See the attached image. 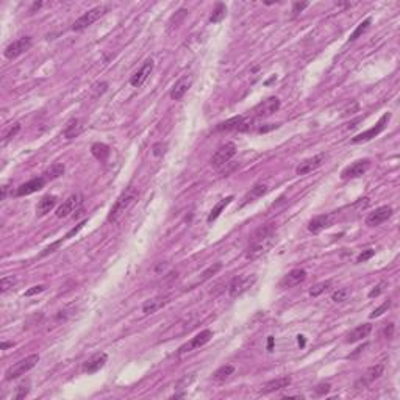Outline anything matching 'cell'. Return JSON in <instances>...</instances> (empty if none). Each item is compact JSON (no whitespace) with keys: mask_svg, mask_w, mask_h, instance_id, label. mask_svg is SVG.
I'll return each instance as SVG.
<instances>
[{"mask_svg":"<svg viewBox=\"0 0 400 400\" xmlns=\"http://www.w3.org/2000/svg\"><path fill=\"white\" fill-rule=\"evenodd\" d=\"M332 286V282L330 280H327V282H322V283H317L314 285L313 288L310 289V295H313V297H317V295H321L322 292H325L329 288Z\"/></svg>","mask_w":400,"mask_h":400,"instance_id":"cell-36","label":"cell"},{"mask_svg":"<svg viewBox=\"0 0 400 400\" xmlns=\"http://www.w3.org/2000/svg\"><path fill=\"white\" fill-rule=\"evenodd\" d=\"M31 44H33V39H31L30 36H22V38L16 39V41H13L10 45H8L3 53H5V57L8 60L18 58V57H21L22 53H25L27 50H30Z\"/></svg>","mask_w":400,"mask_h":400,"instance_id":"cell-6","label":"cell"},{"mask_svg":"<svg viewBox=\"0 0 400 400\" xmlns=\"http://www.w3.org/2000/svg\"><path fill=\"white\" fill-rule=\"evenodd\" d=\"M324 161V155H316L313 158H308L305 159L303 163H300L297 166V169H295V172H297V175H305V174H310V172H313L314 169H317L319 166L322 164Z\"/></svg>","mask_w":400,"mask_h":400,"instance_id":"cell-21","label":"cell"},{"mask_svg":"<svg viewBox=\"0 0 400 400\" xmlns=\"http://www.w3.org/2000/svg\"><path fill=\"white\" fill-rule=\"evenodd\" d=\"M38 361H39V355H36V354L21 359V361H18L5 372V380H14V378L22 377V375H25L28 371L33 369V367L38 364Z\"/></svg>","mask_w":400,"mask_h":400,"instance_id":"cell-3","label":"cell"},{"mask_svg":"<svg viewBox=\"0 0 400 400\" xmlns=\"http://www.w3.org/2000/svg\"><path fill=\"white\" fill-rule=\"evenodd\" d=\"M391 303H393V302H391L389 299H388L386 302H383L378 308H375V310H374V313L371 314V319L378 317V316H381L383 313H385V311H388V310H389V307H391Z\"/></svg>","mask_w":400,"mask_h":400,"instance_id":"cell-39","label":"cell"},{"mask_svg":"<svg viewBox=\"0 0 400 400\" xmlns=\"http://www.w3.org/2000/svg\"><path fill=\"white\" fill-rule=\"evenodd\" d=\"M391 119V113H385L381 117H380V121L377 122V125L372 127V129L369 130H366L363 133H359L356 134L354 139H352V142L354 144H359V142H366V141H371L372 138H375V136H378L383 130H385V127L388 124V121Z\"/></svg>","mask_w":400,"mask_h":400,"instance_id":"cell-8","label":"cell"},{"mask_svg":"<svg viewBox=\"0 0 400 400\" xmlns=\"http://www.w3.org/2000/svg\"><path fill=\"white\" fill-rule=\"evenodd\" d=\"M61 243H63V239H61V241H57V243H55V244H52V245H49V247H47V249H44V252L41 253V257H45L47 253H50V252H55V249H57V247H58V245H60Z\"/></svg>","mask_w":400,"mask_h":400,"instance_id":"cell-51","label":"cell"},{"mask_svg":"<svg viewBox=\"0 0 400 400\" xmlns=\"http://www.w3.org/2000/svg\"><path fill=\"white\" fill-rule=\"evenodd\" d=\"M221 267H222V265H221V263H216V265H213V266H210V267H208V269H205V270L202 272V274L199 275V278L196 280V282L189 285V288H188V289H193V288H196V286H199V285L205 283L206 280H210V278H211L213 275H216V274H218V272L221 270Z\"/></svg>","mask_w":400,"mask_h":400,"instance_id":"cell-28","label":"cell"},{"mask_svg":"<svg viewBox=\"0 0 400 400\" xmlns=\"http://www.w3.org/2000/svg\"><path fill=\"white\" fill-rule=\"evenodd\" d=\"M30 393V383H21L18 391H16V394H14V399L16 400H21V399H25L27 394Z\"/></svg>","mask_w":400,"mask_h":400,"instance_id":"cell-38","label":"cell"},{"mask_svg":"<svg viewBox=\"0 0 400 400\" xmlns=\"http://www.w3.org/2000/svg\"><path fill=\"white\" fill-rule=\"evenodd\" d=\"M44 289H45V286H44V285H38V286H33V288H31V289L25 291V295H27V297H31V295L43 292Z\"/></svg>","mask_w":400,"mask_h":400,"instance_id":"cell-47","label":"cell"},{"mask_svg":"<svg viewBox=\"0 0 400 400\" xmlns=\"http://www.w3.org/2000/svg\"><path fill=\"white\" fill-rule=\"evenodd\" d=\"M55 205H57V197H55V196H44L38 202L36 213L39 216H45L47 213H50V210H53Z\"/></svg>","mask_w":400,"mask_h":400,"instance_id":"cell-29","label":"cell"},{"mask_svg":"<svg viewBox=\"0 0 400 400\" xmlns=\"http://www.w3.org/2000/svg\"><path fill=\"white\" fill-rule=\"evenodd\" d=\"M213 338V332L211 330H203V332H200L199 334H196L193 339H191L189 342H186L185 346H181L180 350H178V354H186V352H193L196 349H200L202 346H205V344L210 341Z\"/></svg>","mask_w":400,"mask_h":400,"instance_id":"cell-11","label":"cell"},{"mask_svg":"<svg viewBox=\"0 0 400 400\" xmlns=\"http://www.w3.org/2000/svg\"><path fill=\"white\" fill-rule=\"evenodd\" d=\"M349 294H350V291H349V289H339V291L333 292V295H332V300H333V302H344V300H347Z\"/></svg>","mask_w":400,"mask_h":400,"instance_id":"cell-40","label":"cell"},{"mask_svg":"<svg viewBox=\"0 0 400 400\" xmlns=\"http://www.w3.org/2000/svg\"><path fill=\"white\" fill-rule=\"evenodd\" d=\"M8 347H13V342H3V344H2V350H5V349H8Z\"/></svg>","mask_w":400,"mask_h":400,"instance_id":"cell-55","label":"cell"},{"mask_svg":"<svg viewBox=\"0 0 400 400\" xmlns=\"http://www.w3.org/2000/svg\"><path fill=\"white\" fill-rule=\"evenodd\" d=\"M167 303H169V297H166V295H158V297H154V299H150V300H147L146 303H144L142 313L146 316L154 314V313H156L158 310H161L164 305H167Z\"/></svg>","mask_w":400,"mask_h":400,"instance_id":"cell-20","label":"cell"},{"mask_svg":"<svg viewBox=\"0 0 400 400\" xmlns=\"http://www.w3.org/2000/svg\"><path fill=\"white\" fill-rule=\"evenodd\" d=\"M274 129H278V125L277 124H269L267 127H261L258 132L260 133H266V132H270V130H274Z\"/></svg>","mask_w":400,"mask_h":400,"instance_id":"cell-52","label":"cell"},{"mask_svg":"<svg viewBox=\"0 0 400 400\" xmlns=\"http://www.w3.org/2000/svg\"><path fill=\"white\" fill-rule=\"evenodd\" d=\"M257 282V277L255 275H239V277H235L231 280V283L228 286V294L230 297H238V295L244 294L247 289H250V288L255 285Z\"/></svg>","mask_w":400,"mask_h":400,"instance_id":"cell-5","label":"cell"},{"mask_svg":"<svg viewBox=\"0 0 400 400\" xmlns=\"http://www.w3.org/2000/svg\"><path fill=\"white\" fill-rule=\"evenodd\" d=\"M371 330H372V325H371V324H361V325H358L356 329H354V330H352V332L349 333L346 342H347V344H355V342H358V341H361L363 338H367V336H369Z\"/></svg>","mask_w":400,"mask_h":400,"instance_id":"cell-23","label":"cell"},{"mask_svg":"<svg viewBox=\"0 0 400 400\" xmlns=\"http://www.w3.org/2000/svg\"><path fill=\"white\" fill-rule=\"evenodd\" d=\"M136 200H138V189L133 186L127 188L124 193L117 197L116 203L113 205V208H111V211L108 214V221L113 223L119 222L127 213L130 211V208L134 205Z\"/></svg>","mask_w":400,"mask_h":400,"instance_id":"cell-2","label":"cell"},{"mask_svg":"<svg viewBox=\"0 0 400 400\" xmlns=\"http://www.w3.org/2000/svg\"><path fill=\"white\" fill-rule=\"evenodd\" d=\"M107 11H108V6H103V5L92 8V10L86 11L85 14L80 16V18L74 22V25H72V30H74V31H82V30L88 28L89 25H92L95 21H99Z\"/></svg>","mask_w":400,"mask_h":400,"instance_id":"cell-4","label":"cell"},{"mask_svg":"<svg viewBox=\"0 0 400 400\" xmlns=\"http://www.w3.org/2000/svg\"><path fill=\"white\" fill-rule=\"evenodd\" d=\"M330 222H332V214H321V216H316L310 221L308 223V230L311 233H319L321 230L330 227Z\"/></svg>","mask_w":400,"mask_h":400,"instance_id":"cell-24","label":"cell"},{"mask_svg":"<svg viewBox=\"0 0 400 400\" xmlns=\"http://www.w3.org/2000/svg\"><path fill=\"white\" fill-rule=\"evenodd\" d=\"M278 108H280V100L277 97H269L266 100H263L261 103H258V105L255 107L253 113L257 117H267L277 113Z\"/></svg>","mask_w":400,"mask_h":400,"instance_id":"cell-13","label":"cell"},{"mask_svg":"<svg viewBox=\"0 0 400 400\" xmlns=\"http://www.w3.org/2000/svg\"><path fill=\"white\" fill-rule=\"evenodd\" d=\"M375 255V250H372V249H367V250H364V252H361L358 255V258H356V261L358 263H364V261H367V260H371L372 257Z\"/></svg>","mask_w":400,"mask_h":400,"instance_id":"cell-43","label":"cell"},{"mask_svg":"<svg viewBox=\"0 0 400 400\" xmlns=\"http://www.w3.org/2000/svg\"><path fill=\"white\" fill-rule=\"evenodd\" d=\"M297 338H299V346L300 347L305 346V339H303V336H297Z\"/></svg>","mask_w":400,"mask_h":400,"instance_id":"cell-56","label":"cell"},{"mask_svg":"<svg viewBox=\"0 0 400 400\" xmlns=\"http://www.w3.org/2000/svg\"><path fill=\"white\" fill-rule=\"evenodd\" d=\"M152 70H154V61L152 60H147V61H144V65L141 66L139 70H136L134 74L132 75L130 78V85L133 88H139L142 86L144 83H146V80L149 78V75L152 74Z\"/></svg>","mask_w":400,"mask_h":400,"instance_id":"cell-15","label":"cell"},{"mask_svg":"<svg viewBox=\"0 0 400 400\" xmlns=\"http://www.w3.org/2000/svg\"><path fill=\"white\" fill-rule=\"evenodd\" d=\"M369 25H371V18H367V19H364L361 23H359V25L355 28L354 33L350 35V38H349V43H354V41H356V39H358L359 36H361V35L364 33V31H366L367 28H369Z\"/></svg>","mask_w":400,"mask_h":400,"instance_id":"cell-34","label":"cell"},{"mask_svg":"<svg viewBox=\"0 0 400 400\" xmlns=\"http://www.w3.org/2000/svg\"><path fill=\"white\" fill-rule=\"evenodd\" d=\"M249 125L250 124H247L243 116H236L216 125V132H245L249 130Z\"/></svg>","mask_w":400,"mask_h":400,"instance_id":"cell-12","label":"cell"},{"mask_svg":"<svg viewBox=\"0 0 400 400\" xmlns=\"http://www.w3.org/2000/svg\"><path fill=\"white\" fill-rule=\"evenodd\" d=\"M6 194H8V186L5 185V186L2 188V200H5V199H6Z\"/></svg>","mask_w":400,"mask_h":400,"instance_id":"cell-54","label":"cell"},{"mask_svg":"<svg viewBox=\"0 0 400 400\" xmlns=\"http://www.w3.org/2000/svg\"><path fill=\"white\" fill-rule=\"evenodd\" d=\"M166 144H163V142H156V144H154V147H152V152H154V155L155 156H159V155H163L164 152H166Z\"/></svg>","mask_w":400,"mask_h":400,"instance_id":"cell-45","label":"cell"},{"mask_svg":"<svg viewBox=\"0 0 400 400\" xmlns=\"http://www.w3.org/2000/svg\"><path fill=\"white\" fill-rule=\"evenodd\" d=\"M266 193H267V185H265V183H258V185H255V186L249 191V193H247V194L244 196L241 206H244V205H247V203L253 202V200L260 199L261 196H265Z\"/></svg>","mask_w":400,"mask_h":400,"instance_id":"cell-27","label":"cell"},{"mask_svg":"<svg viewBox=\"0 0 400 400\" xmlns=\"http://www.w3.org/2000/svg\"><path fill=\"white\" fill-rule=\"evenodd\" d=\"M82 202H83V197L80 194L69 196L65 202H63V205L57 210V218H67L70 213H74L77 208L82 205Z\"/></svg>","mask_w":400,"mask_h":400,"instance_id":"cell-14","label":"cell"},{"mask_svg":"<svg viewBox=\"0 0 400 400\" xmlns=\"http://www.w3.org/2000/svg\"><path fill=\"white\" fill-rule=\"evenodd\" d=\"M44 185H45V180L43 177L33 178V180H30L27 183H23V185H21L18 188V193H16V196L23 197V196H30L33 193H38V191H41L44 188Z\"/></svg>","mask_w":400,"mask_h":400,"instance_id":"cell-19","label":"cell"},{"mask_svg":"<svg viewBox=\"0 0 400 400\" xmlns=\"http://www.w3.org/2000/svg\"><path fill=\"white\" fill-rule=\"evenodd\" d=\"M308 5H310L308 2H302V3H300V2H295V3L292 5V13H295V14H297V13H302Z\"/></svg>","mask_w":400,"mask_h":400,"instance_id":"cell-48","label":"cell"},{"mask_svg":"<svg viewBox=\"0 0 400 400\" xmlns=\"http://www.w3.org/2000/svg\"><path fill=\"white\" fill-rule=\"evenodd\" d=\"M291 385V377H280V378H275V380H270L267 381L265 388L261 391L265 394H269V393H275V391H280L283 388H288Z\"/></svg>","mask_w":400,"mask_h":400,"instance_id":"cell-26","label":"cell"},{"mask_svg":"<svg viewBox=\"0 0 400 400\" xmlns=\"http://www.w3.org/2000/svg\"><path fill=\"white\" fill-rule=\"evenodd\" d=\"M85 223H86V221H83V222H80V223H78V225H77L75 228H72V230L69 231V233H67V235H66L65 238H63V239H69V238H72V236H74V235H77V233H78V231H80V230H82V228H83V225H85Z\"/></svg>","mask_w":400,"mask_h":400,"instance_id":"cell-49","label":"cell"},{"mask_svg":"<svg viewBox=\"0 0 400 400\" xmlns=\"http://www.w3.org/2000/svg\"><path fill=\"white\" fill-rule=\"evenodd\" d=\"M391 216H393V208L389 205H385V206H380L377 210H374L372 213H369V216L366 218V225L369 227H377L380 223L386 222Z\"/></svg>","mask_w":400,"mask_h":400,"instance_id":"cell-10","label":"cell"},{"mask_svg":"<svg viewBox=\"0 0 400 400\" xmlns=\"http://www.w3.org/2000/svg\"><path fill=\"white\" fill-rule=\"evenodd\" d=\"M19 130H21V125H19V124H13V127H11V129H10V132H8V133H5V134H3V142H6V141L13 139L14 136L19 133Z\"/></svg>","mask_w":400,"mask_h":400,"instance_id":"cell-42","label":"cell"},{"mask_svg":"<svg viewBox=\"0 0 400 400\" xmlns=\"http://www.w3.org/2000/svg\"><path fill=\"white\" fill-rule=\"evenodd\" d=\"M91 152H92V155L99 159V161H105V159L110 156V147L107 146V144H103V142H95L92 144V147H91Z\"/></svg>","mask_w":400,"mask_h":400,"instance_id":"cell-31","label":"cell"},{"mask_svg":"<svg viewBox=\"0 0 400 400\" xmlns=\"http://www.w3.org/2000/svg\"><path fill=\"white\" fill-rule=\"evenodd\" d=\"M65 169H66L65 164L55 163V164H52V166L49 167V169L45 171V175H47L49 178H52V180H53V178H58V177H61L63 174H65Z\"/></svg>","mask_w":400,"mask_h":400,"instance_id":"cell-35","label":"cell"},{"mask_svg":"<svg viewBox=\"0 0 400 400\" xmlns=\"http://www.w3.org/2000/svg\"><path fill=\"white\" fill-rule=\"evenodd\" d=\"M272 347H274V338H269V341H267V350H272Z\"/></svg>","mask_w":400,"mask_h":400,"instance_id":"cell-53","label":"cell"},{"mask_svg":"<svg viewBox=\"0 0 400 400\" xmlns=\"http://www.w3.org/2000/svg\"><path fill=\"white\" fill-rule=\"evenodd\" d=\"M186 14H188V11H186V10H178L177 13H175V14L172 16V19H171V25H172L174 22H175V25H177V23H178V22H180L183 18H185Z\"/></svg>","mask_w":400,"mask_h":400,"instance_id":"cell-46","label":"cell"},{"mask_svg":"<svg viewBox=\"0 0 400 400\" xmlns=\"http://www.w3.org/2000/svg\"><path fill=\"white\" fill-rule=\"evenodd\" d=\"M193 82H194V77L193 75L181 77L178 82L174 85L172 89H171V99L172 100H181L183 97H185V94L188 92V89L191 88V85H193Z\"/></svg>","mask_w":400,"mask_h":400,"instance_id":"cell-16","label":"cell"},{"mask_svg":"<svg viewBox=\"0 0 400 400\" xmlns=\"http://www.w3.org/2000/svg\"><path fill=\"white\" fill-rule=\"evenodd\" d=\"M386 286H388V283H386V282H381V283H378V285L375 286L374 289L369 292V297H371V299H374V297H378V295H380L383 291L386 289Z\"/></svg>","mask_w":400,"mask_h":400,"instance_id":"cell-41","label":"cell"},{"mask_svg":"<svg viewBox=\"0 0 400 400\" xmlns=\"http://www.w3.org/2000/svg\"><path fill=\"white\" fill-rule=\"evenodd\" d=\"M330 383H319V385L314 388V393L317 394V396H324V394H327L330 391Z\"/></svg>","mask_w":400,"mask_h":400,"instance_id":"cell-44","label":"cell"},{"mask_svg":"<svg viewBox=\"0 0 400 400\" xmlns=\"http://www.w3.org/2000/svg\"><path fill=\"white\" fill-rule=\"evenodd\" d=\"M383 369H385V367H383V364H377V366L369 367V369L366 371V374L361 377V380H359V381L356 383V388H359V386H367V385H371L372 381H375L377 378H380V375L383 374Z\"/></svg>","mask_w":400,"mask_h":400,"instance_id":"cell-22","label":"cell"},{"mask_svg":"<svg viewBox=\"0 0 400 400\" xmlns=\"http://www.w3.org/2000/svg\"><path fill=\"white\" fill-rule=\"evenodd\" d=\"M274 239H275V230H274V225H272V223L265 225V227H260L252 236V243L245 252V258L257 260V258L263 257V255H266L270 250V247L274 245Z\"/></svg>","mask_w":400,"mask_h":400,"instance_id":"cell-1","label":"cell"},{"mask_svg":"<svg viewBox=\"0 0 400 400\" xmlns=\"http://www.w3.org/2000/svg\"><path fill=\"white\" fill-rule=\"evenodd\" d=\"M107 359H108V355L100 352V354H94L92 356H89L83 363V371L88 372V374H94L100 371L103 366L107 364Z\"/></svg>","mask_w":400,"mask_h":400,"instance_id":"cell-18","label":"cell"},{"mask_svg":"<svg viewBox=\"0 0 400 400\" xmlns=\"http://www.w3.org/2000/svg\"><path fill=\"white\" fill-rule=\"evenodd\" d=\"M307 278V270L305 269H292L288 274L280 280V286L282 288H292L297 286L302 282H305Z\"/></svg>","mask_w":400,"mask_h":400,"instance_id":"cell-17","label":"cell"},{"mask_svg":"<svg viewBox=\"0 0 400 400\" xmlns=\"http://www.w3.org/2000/svg\"><path fill=\"white\" fill-rule=\"evenodd\" d=\"M394 330H396V325L394 324H388V327L385 329V336L388 339H393L394 338Z\"/></svg>","mask_w":400,"mask_h":400,"instance_id":"cell-50","label":"cell"},{"mask_svg":"<svg viewBox=\"0 0 400 400\" xmlns=\"http://www.w3.org/2000/svg\"><path fill=\"white\" fill-rule=\"evenodd\" d=\"M225 16H227V8H225V5H223L222 2H219V3H216V6H214L213 14H211V18H210V22L211 23H218L222 19H225Z\"/></svg>","mask_w":400,"mask_h":400,"instance_id":"cell-32","label":"cell"},{"mask_svg":"<svg viewBox=\"0 0 400 400\" xmlns=\"http://www.w3.org/2000/svg\"><path fill=\"white\" fill-rule=\"evenodd\" d=\"M82 130H83L82 121H80V119H70V121L66 124L65 130H63V138L74 139L80 133H82Z\"/></svg>","mask_w":400,"mask_h":400,"instance_id":"cell-25","label":"cell"},{"mask_svg":"<svg viewBox=\"0 0 400 400\" xmlns=\"http://www.w3.org/2000/svg\"><path fill=\"white\" fill-rule=\"evenodd\" d=\"M14 285H16L14 277H3L2 280H0V292L5 294L6 291H10Z\"/></svg>","mask_w":400,"mask_h":400,"instance_id":"cell-37","label":"cell"},{"mask_svg":"<svg viewBox=\"0 0 400 400\" xmlns=\"http://www.w3.org/2000/svg\"><path fill=\"white\" fill-rule=\"evenodd\" d=\"M236 155V144L235 142H227L223 144L222 147L216 150V154L211 156V164L214 167H222L223 164H227L231 158Z\"/></svg>","mask_w":400,"mask_h":400,"instance_id":"cell-7","label":"cell"},{"mask_svg":"<svg viewBox=\"0 0 400 400\" xmlns=\"http://www.w3.org/2000/svg\"><path fill=\"white\" fill-rule=\"evenodd\" d=\"M231 200H233V196H228V197H225V199H222L221 202L216 203L214 208L211 210V213L208 214V219H206V221H208V222H213V221L218 219L219 216H221V213H222L223 210H225V206L231 203Z\"/></svg>","mask_w":400,"mask_h":400,"instance_id":"cell-30","label":"cell"},{"mask_svg":"<svg viewBox=\"0 0 400 400\" xmlns=\"http://www.w3.org/2000/svg\"><path fill=\"white\" fill-rule=\"evenodd\" d=\"M371 167V159H358V161L352 163L350 166H347L346 169L341 172V178L342 180H352V178H358L364 175L367 172V169Z\"/></svg>","mask_w":400,"mask_h":400,"instance_id":"cell-9","label":"cell"},{"mask_svg":"<svg viewBox=\"0 0 400 400\" xmlns=\"http://www.w3.org/2000/svg\"><path fill=\"white\" fill-rule=\"evenodd\" d=\"M233 372H235V367L231 366V364L222 366V367H219V369L214 372L213 378H214L216 381H223V380H227V378L230 377V375L233 374Z\"/></svg>","mask_w":400,"mask_h":400,"instance_id":"cell-33","label":"cell"}]
</instances>
